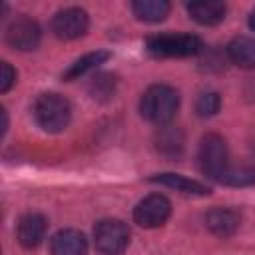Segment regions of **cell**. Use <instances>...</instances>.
I'll list each match as a JSON object with an SVG mask.
<instances>
[{"instance_id": "cell-1", "label": "cell", "mask_w": 255, "mask_h": 255, "mask_svg": "<svg viewBox=\"0 0 255 255\" xmlns=\"http://www.w3.org/2000/svg\"><path fill=\"white\" fill-rule=\"evenodd\" d=\"M179 108V94L175 88L167 84H153L149 86L141 100H139V114L143 120L155 124V126H165L169 124Z\"/></svg>"}, {"instance_id": "cell-2", "label": "cell", "mask_w": 255, "mask_h": 255, "mask_svg": "<svg viewBox=\"0 0 255 255\" xmlns=\"http://www.w3.org/2000/svg\"><path fill=\"white\" fill-rule=\"evenodd\" d=\"M34 120L36 124L48 131V133H60L68 128L70 118H72V106L70 102L54 92L42 94L38 96V100L34 102Z\"/></svg>"}, {"instance_id": "cell-3", "label": "cell", "mask_w": 255, "mask_h": 255, "mask_svg": "<svg viewBox=\"0 0 255 255\" xmlns=\"http://www.w3.org/2000/svg\"><path fill=\"white\" fill-rule=\"evenodd\" d=\"M197 161H199V169L203 175H207L213 181L223 183L231 169L225 139L217 133H207L199 143Z\"/></svg>"}, {"instance_id": "cell-4", "label": "cell", "mask_w": 255, "mask_h": 255, "mask_svg": "<svg viewBox=\"0 0 255 255\" xmlns=\"http://www.w3.org/2000/svg\"><path fill=\"white\" fill-rule=\"evenodd\" d=\"M145 48L155 58H187L201 52L203 42L195 34H155L145 40Z\"/></svg>"}, {"instance_id": "cell-5", "label": "cell", "mask_w": 255, "mask_h": 255, "mask_svg": "<svg viewBox=\"0 0 255 255\" xmlns=\"http://www.w3.org/2000/svg\"><path fill=\"white\" fill-rule=\"evenodd\" d=\"M94 243L102 255H122L129 245V229L120 219H102L94 227Z\"/></svg>"}, {"instance_id": "cell-6", "label": "cell", "mask_w": 255, "mask_h": 255, "mask_svg": "<svg viewBox=\"0 0 255 255\" xmlns=\"http://www.w3.org/2000/svg\"><path fill=\"white\" fill-rule=\"evenodd\" d=\"M169 215H171V203L165 195L159 193H151L143 197L133 209V221L145 229L163 225L169 219Z\"/></svg>"}, {"instance_id": "cell-7", "label": "cell", "mask_w": 255, "mask_h": 255, "mask_svg": "<svg viewBox=\"0 0 255 255\" xmlns=\"http://www.w3.org/2000/svg\"><path fill=\"white\" fill-rule=\"evenodd\" d=\"M88 26H90V18L86 10L76 6L60 10L52 18V32L60 40H76L88 32Z\"/></svg>"}, {"instance_id": "cell-8", "label": "cell", "mask_w": 255, "mask_h": 255, "mask_svg": "<svg viewBox=\"0 0 255 255\" xmlns=\"http://www.w3.org/2000/svg\"><path fill=\"white\" fill-rule=\"evenodd\" d=\"M42 32L36 20L28 18V16H20L16 18L8 28H6V42L22 52H30L36 50L40 44Z\"/></svg>"}, {"instance_id": "cell-9", "label": "cell", "mask_w": 255, "mask_h": 255, "mask_svg": "<svg viewBox=\"0 0 255 255\" xmlns=\"http://www.w3.org/2000/svg\"><path fill=\"white\" fill-rule=\"evenodd\" d=\"M46 231H48V219L42 213H26L20 217L16 225V237L20 245L26 249L38 247L44 241Z\"/></svg>"}, {"instance_id": "cell-10", "label": "cell", "mask_w": 255, "mask_h": 255, "mask_svg": "<svg viewBox=\"0 0 255 255\" xmlns=\"http://www.w3.org/2000/svg\"><path fill=\"white\" fill-rule=\"evenodd\" d=\"M205 225L217 237H231L241 225V215L229 207H213L205 213Z\"/></svg>"}, {"instance_id": "cell-11", "label": "cell", "mask_w": 255, "mask_h": 255, "mask_svg": "<svg viewBox=\"0 0 255 255\" xmlns=\"http://www.w3.org/2000/svg\"><path fill=\"white\" fill-rule=\"evenodd\" d=\"M52 255H86L88 241L78 229H62L50 241Z\"/></svg>"}, {"instance_id": "cell-12", "label": "cell", "mask_w": 255, "mask_h": 255, "mask_svg": "<svg viewBox=\"0 0 255 255\" xmlns=\"http://www.w3.org/2000/svg\"><path fill=\"white\" fill-rule=\"evenodd\" d=\"M149 181L165 185V187H171V189L187 193V195H207L209 193L207 185H203V183H199L195 179H189L185 175H179V173H157Z\"/></svg>"}, {"instance_id": "cell-13", "label": "cell", "mask_w": 255, "mask_h": 255, "mask_svg": "<svg viewBox=\"0 0 255 255\" xmlns=\"http://www.w3.org/2000/svg\"><path fill=\"white\" fill-rule=\"evenodd\" d=\"M187 12L195 22L203 26H215L225 18L227 6L223 2H191L187 4Z\"/></svg>"}, {"instance_id": "cell-14", "label": "cell", "mask_w": 255, "mask_h": 255, "mask_svg": "<svg viewBox=\"0 0 255 255\" xmlns=\"http://www.w3.org/2000/svg\"><path fill=\"white\" fill-rule=\"evenodd\" d=\"M229 60L239 68H255V38L237 36L227 46Z\"/></svg>"}, {"instance_id": "cell-15", "label": "cell", "mask_w": 255, "mask_h": 255, "mask_svg": "<svg viewBox=\"0 0 255 255\" xmlns=\"http://www.w3.org/2000/svg\"><path fill=\"white\" fill-rule=\"evenodd\" d=\"M171 6L165 0H135L131 2V12L143 22H161L169 14Z\"/></svg>"}, {"instance_id": "cell-16", "label": "cell", "mask_w": 255, "mask_h": 255, "mask_svg": "<svg viewBox=\"0 0 255 255\" xmlns=\"http://www.w3.org/2000/svg\"><path fill=\"white\" fill-rule=\"evenodd\" d=\"M110 52H106V50H96V52H90V54H86V56H82L80 60H76L66 72H64V80H68V82H72V80H76V78H80V76H84V74H88L90 70H96L100 64H104V62H108L110 60Z\"/></svg>"}, {"instance_id": "cell-17", "label": "cell", "mask_w": 255, "mask_h": 255, "mask_svg": "<svg viewBox=\"0 0 255 255\" xmlns=\"http://www.w3.org/2000/svg\"><path fill=\"white\" fill-rule=\"evenodd\" d=\"M157 149L163 153H179L183 147V135L175 128H161L155 135Z\"/></svg>"}, {"instance_id": "cell-18", "label": "cell", "mask_w": 255, "mask_h": 255, "mask_svg": "<svg viewBox=\"0 0 255 255\" xmlns=\"http://www.w3.org/2000/svg\"><path fill=\"white\" fill-rule=\"evenodd\" d=\"M88 90L94 100H108L116 92V80L112 74H98L96 78H92Z\"/></svg>"}, {"instance_id": "cell-19", "label": "cell", "mask_w": 255, "mask_h": 255, "mask_svg": "<svg viewBox=\"0 0 255 255\" xmlns=\"http://www.w3.org/2000/svg\"><path fill=\"white\" fill-rule=\"evenodd\" d=\"M225 185H233V187H243V185H253L255 183V165H241V167H233L229 169L225 181Z\"/></svg>"}, {"instance_id": "cell-20", "label": "cell", "mask_w": 255, "mask_h": 255, "mask_svg": "<svg viewBox=\"0 0 255 255\" xmlns=\"http://www.w3.org/2000/svg\"><path fill=\"white\" fill-rule=\"evenodd\" d=\"M219 108H221V98L217 92H203L195 102V112L199 118H211L219 112Z\"/></svg>"}, {"instance_id": "cell-21", "label": "cell", "mask_w": 255, "mask_h": 255, "mask_svg": "<svg viewBox=\"0 0 255 255\" xmlns=\"http://www.w3.org/2000/svg\"><path fill=\"white\" fill-rule=\"evenodd\" d=\"M16 82V70L8 64V62H2V72H0V92L6 94Z\"/></svg>"}, {"instance_id": "cell-22", "label": "cell", "mask_w": 255, "mask_h": 255, "mask_svg": "<svg viewBox=\"0 0 255 255\" xmlns=\"http://www.w3.org/2000/svg\"><path fill=\"white\" fill-rule=\"evenodd\" d=\"M249 28L255 32V12H251V14H249Z\"/></svg>"}]
</instances>
